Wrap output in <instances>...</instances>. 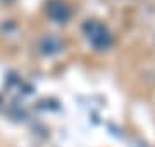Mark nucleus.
<instances>
[{
  "mask_svg": "<svg viewBox=\"0 0 155 147\" xmlns=\"http://www.w3.org/2000/svg\"><path fill=\"white\" fill-rule=\"evenodd\" d=\"M83 31L86 35V40H88L95 49L105 50V49L110 47L112 35L102 23H98V21H86L83 26Z\"/></svg>",
  "mask_w": 155,
  "mask_h": 147,
  "instance_id": "nucleus-1",
  "label": "nucleus"
},
{
  "mask_svg": "<svg viewBox=\"0 0 155 147\" xmlns=\"http://www.w3.org/2000/svg\"><path fill=\"white\" fill-rule=\"evenodd\" d=\"M48 14L54 21L64 23V21L69 19V14H71V12H69V7H67L66 4H62V2H52L50 7H48Z\"/></svg>",
  "mask_w": 155,
  "mask_h": 147,
  "instance_id": "nucleus-2",
  "label": "nucleus"
},
{
  "mask_svg": "<svg viewBox=\"0 0 155 147\" xmlns=\"http://www.w3.org/2000/svg\"><path fill=\"white\" fill-rule=\"evenodd\" d=\"M41 49H43L45 54H55V52L61 50V42L55 36H47L41 42Z\"/></svg>",
  "mask_w": 155,
  "mask_h": 147,
  "instance_id": "nucleus-3",
  "label": "nucleus"
}]
</instances>
